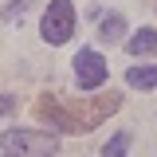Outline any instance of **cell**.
<instances>
[{"label":"cell","instance_id":"cell-1","mask_svg":"<svg viewBox=\"0 0 157 157\" xmlns=\"http://www.w3.org/2000/svg\"><path fill=\"white\" fill-rule=\"evenodd\" d=\"M118 106H122V94H114V90L98 94V98H78V102H67L59 94H39L36 98V118L55 126V130H63V134H90Z\"/></svg>","mask_w":157,"mask_h":157},{"label":"cell","instance_id":"cell-2","mask_svg":"<svg viewBox=\"0 0 157 157\" xmlns=\"http://www.w3.org/2000/svg\"><path fill=\"white\" fill-rule=\"evenodd\" d=\"M0 145L16 157H47L59 149V137L51 130H4Z\"/></svg>","mask_w":157,"mask_h":157},{"label":"cell","instance_id":"cell-3","mask_svg":"<svg viewBox=\"0 0 157 157\" xmlns=\"http://www.w3.org/2000/svg\"><path fill=\"white\" fill-rule=\"evenodd\" d=\"M71 32H75V4L71 0H51L43 20H39V36L59 47V43L71 39Z\"/></svg>","mask_w":157,"mask_h":157},{"label":"cell","instance_id":"cell-4","mask_svg":"<svg viewBox=\"0 0 157 157\" xmlns=\"http://www.w3.org/2000/svg\"><path fill=\"white\" fill-rule=\"evenodd\" d=\"M71 63H75V82H78V90H98V86L106 82V75H110L106 59L98 55L94 47H82Z\"/></svg>","mask_w":157,"mask_h":157},{"label":"cell","instance_id":"cell-5","mask_svg":"<svg viewBox=\"0 0 157 157\" xmlns=\"http://www.w3.org/2000/svg\"><path fill=\"white\" fill-rule=\"evenodd\" d=\"M126 51L130 55H157V32L153 28H141V32H134V36L126 39Z\"/></svg>","mask_w":157,"mask_h":157},{"label":"cell","instance_id":"cell-6","mask_svg":"<svg viewBox=\"0 0 157 157\" xmlns=\"http://www.w3.org/2000/svg\"><path fill=\"white\" fill-rule=\"evenodd\" d=\"M122 36H126V20L118 16V12L102 16V24H98V39H102V43H118Z\"/></svg>","mask_w":157,"mask_h":157},{"label":"cell","instance_id":"cell-7","mask_svg":"<svg viewBox=\"0 0 157 157\" xmlns=\"http://www.w3.org/2000/svg\"><path fill=\"white\" fill-rule=\"evenodd\" d=\"M126 82L137 86V90H157V67H130Z\"/></svg>","mask_w":157,"mask_h":157},{"label":"cell","instance_id":"cell-8","mask_svg":"<svg viewBox=\"0 0 157 157\" xmlns=\"http://www.w3.org/2000/svg\"><path fill=\"white\" fill-rule=\"evenodd\" d=\"M126 153H130V134H114L102 145V157H126Z\"/></svg>","mask_w":157,"mask_h":157},{"label":"cell","instance_id":"cell-9","mask_svg":"<svg viewBox=\"0 0 157 157\" xmlns=\"http://www.w3.org/2000/svg\"><path fill=\"white\" fill-rule=\"evenodd\" d=\"M24 12H28V0H16V4H8V8H4V20H20Z\"/></svg>","mask_w":157,"mask_h":157},{"label":"cell","instance_id":"cell-10","mask_svg":"<svg viewBox=\"0 0 157 157\" xmlns=\"http://www.w3.org/2000/svg\"><path fill=\"white\" fill-rule=\"evenodd\" d=\"M16 110V94H0V118Z\"/></svg>","mask_w":157,"mask_h":157},{"label":"cell","instance_id":"cell-11","mask_svg":"<svg viewBox=\"0 0 157 157\" xmlns=\"http://www.w3.org/2000/svg\"><path fill=\"white\" fill-rule=\"evenodd\" d=\"M8 157H12V153H8Z\"/></svg>","mask_w":157,"mask_h":157}]
</instances>
